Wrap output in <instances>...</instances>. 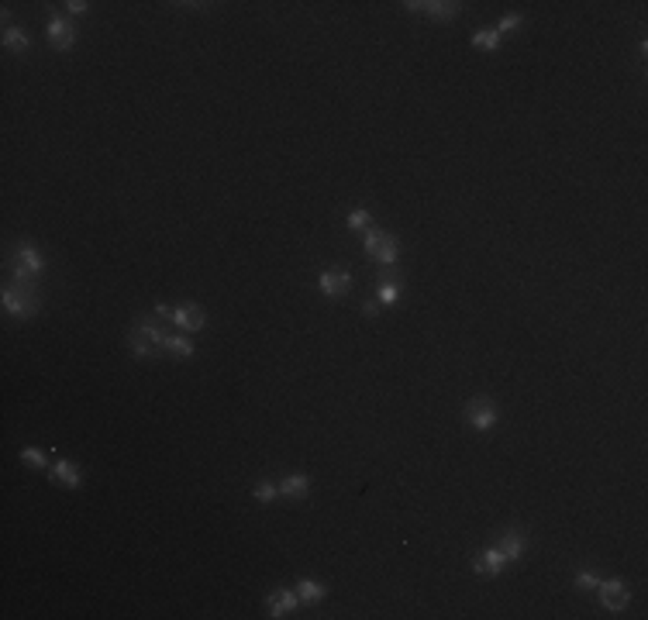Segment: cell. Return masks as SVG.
<instances>
[{"label": "cell", "instance_id": "6da1fadb", "mask_svg": "<svg viewBox=\"0 0 648 620\" xmlns=\"http://www.w3.org/2000/svg\"><path fill=\"white\" fill-rule=\"evenodd\" d=\"M42 269H45L42 252H38L31 241H21V245H18V252H14V283L31 286L38 276H42Z\"/></svg>", "mask_w": 648, "mask_h": 620}, {"label": "cell", "instance_id": "7a4b0ae2", "mask_svg": "<svg viewBox=\"0 0 648 620\" xmlns=\"http://www.w3.org/2000/svg\"><path fill=\"white\" fill-rule=\"evenodd\" d=\"M4 310L11 314V317H21V321H31L35 314H38V297H35V289L31 286H7L4 289Z\"/></svg>", "mask_w": 648, "mask_h": 620}, {"label": "cell", "instance_id": "3957f363", "mask_svg": "<svg viewBox=\"0 0 648 620\" xmlns=\"http://www.w3.org/2000/svg\"><path fill=\"white\" fill-rule=\"evenodd\" d=\"M45 35H49V42H52V49L55 52H69L73 45H76V38H79V31H76V25L69 21V18H49V25H45Z\"/></svg>", "mask_w": 648, "mask_h": 620}, {"label": "cell", "instance_id": "277c9868", "mask_svg": "<svg viewBox=\"0 0 648 620\" xmlns=\"http://www.w3.org/2000/svg\"><path fill=\"white\" fill-rule=\"evenodd\" d=\"M596 593H600V603H603L610 614H618V610H624V607L631 603V590H627L624 579H607V582L600 579Z\"/></svg>", "mask_w": 648, "mask_h": 620}, {"label": "cell", "instance_id": "5b68a950", "mask_svg": "<svg viewBox=\"0 0 648 620\" xmlns=\"http://www.w3.org/2000/svg\"><path fill=\"white\" fill-rule=\"evenodd\" d=\"M317 289H321L328 300H341V297L352 289V272H345V269H324V272L317 276Z\"/></svg>", "mask_w": 648, "mask_h": 620}, {"label": "cell", "instance_id": "8992f818", "mask_svg": "<svg viewBox=\"0 0 648 620\" xmlns=\"http://www.w3.org/2000/svg\"><path fill=\"white\" fill-rule=\"evenodd\" d=\"M466 420L476 431H493L496 427V407H493L487 396H476L466 403Z\"/></svg>", "mask_w": 648, "mask_h": 620}, {"label": "cell", "instance_id": "52a82bcc", "mask_svg": "<svg viewBox=\"0 0 648 620\" xmlns=\"http://www.w3.org/2000/svg\"><path fill=\"white\" fill-rule=\"evenodd\" d=\"M407 11H424L428 18H435V21H452L455 14H459V4L455 0H407L404 4Z\"/></svg>", "mask_w": 648, "mask_h": 620}, {"label": "cell", "instance_id": "ba28073f", "mask_svg": "<svg viewBox=\"0 0 648 620\" xmlns=\"http://www.w3.org/2000/svg\"><path fill=\"white\" fill-rule=\"evenodd\" d=\"M49 479L66 486V490H79L83 486V469L76 462H69V459H55V465L49 469Z\"/></svg>", "mask_w": 648, "mask_h": 620}, {"label": "cell", "instance_id": "9c48e42d", "mask_svg": "<svg viewBox=\"0 0 648 620\" xmlns=\"http://www.w3.org/2000/svg\"><path fill=\"white\" fill-rule=\"evenodd\" d=\"M496 548L504 551V558H507V562H521V558H524V551H528V534H524L521 527H507V531L500 534Z\"/></svg>", "mask_w": 648, "mask_h": 620}, {"label": "cell", "instance_id": "30bf717a", "mask_svg": "<svg viewBox=\"0 0 648 620\" xmlns=\"http://www.w3.org/2000/svg\"><path fill=\"white\" fill-rule=\"evenodd\" d=\"M504 566H511L507 558H504V551L493 544V548H483L476 558H472V568L479 572V575H490V579H496L500 572H504Z\"/></svg>", "mask_w": 648, "mask_h": 620}, {"label": "cell", "instance_id": "8fae6325", "mask_svg": "<svg viewBox=\"0 0 648 620\" xmlns=\"http://www.w3.org/2000/svg\"><path fill=\"white\" fill-rule=\"evenodd\" d=\"M173 324L183 328V331H200L208 324V314L200 304H183V307L173 310Z\"/></svg>", "mask_w": 648, "mask_h": 620}, {"label": "cell", "instance_id": "7c38bea8", "mask_svg": "<svg viewBox=\"0 0 648 620\" xmlns=\"http://www.w3.org/2000/svg\"><path fill=\"white\" fill-rule=\"evenodd\" d=\"M297 603H300L297 590H276V593L266 596V610H269V617L273 620H280V617H286L290 610H297Z\"/></svg>", "mask_w": 648, "mask_h": 620}, {"label": "cell", "instance_id": "4fadbf2b", "mask_svg": "<svg viewBox=\"0 0 648 620\" xmlns=\"http://www.w3.org/2000/svg\"><path fill=\"white\" fill-rule=\"evenodd\" d=\"M280 496L290 500V503H304L307 496H311V479L304 476V472H293V476H286L283 483H280Z\"/></svg>", "mask_w": 648, "mask_h": 620}, {"label": "cell", "instance_id": "5bb4252c", "mask_svg": "<svg viewBox=\"0 0 648 620\" xmlns=\"http://www.w3.org/2000/svg\"><path fill=\"white\" fill-rule=\"evenodd\" d=\"M131 335H142V338H149V341H152V345H159V348H162V341H166V338H169V331H166V328H162V324H159V317H142V321H138V324H135V328H131Z\"/></svg>", "mask_w": 648, "mask_h": 620}, {"label": "cell", "instance_id": "9a60e30c", "mask_svg": "<svg viewBox=\"0 0 648 620\" xmlns=\"http://www.w3.org/2000/svg\"><path fill=\"white\" fill-rule=\"evenodd\" d=\"M297 596H300L304 607H317V603L328 596V586L317 582V579H300V582H297Z\"/></svg>", "mask_w": 648, "mask_h": 620}, {"label": "cell", "instance_id": "2e32d148", "mask_svg": "<svg viewBox=\"0 0 648 620\" xmlns=\"http://www.w3.org/2000/svg\"><path fill=\"white\" fill-rule=\"evenodd\" d=\"M162 352L169 355V359H193V341L183 335H169L162 341Z\"/></svg>", "mask_w": 648, "mask_h": 620}, {"label": "cell", "instance_id": "e0dca14e", "mask_svg": "<svg viewBox=\"0 0 648 620\" xmlns=\"http://www.w3.org/2000/svg\"><path fill=\"white\" fill-rule=\"evenodd\" d=\"M128 348H131V355H135V359H159V355H162V348H159V345H152V341H149V338H142V335H128Z\"/></svg>", "mask_w": 648, "mask_h": 620}, {"label": "cell", "instance_id": "ac0fdd59", "mask_svg": "<svg viewBox=\"0 0 648 620\" xmlns=\"http://www.w3.org/2000/svg\"><path fill=\"white\" fill-rule=\"evenodd\" d=\"M28 45H31V38H28V31L25 28H4V49L7 52H18V55H21V52H28Z\"/></svg>", "mask_w": 648, "mask_h": 620}, {"label": "cell", "instance_id": "d6986e66", "mask_svg": "<svg viewBox=\"0 0 648 620\" xmlns=\"http://www.w3.org/2000/svg\"><path fill=\"white\" fill-rule=\"evenodd\" d=\"M397 256H400V245H397V238L393 234H383V241H380V252H376V265H397Z\"/></svg>", "mask_w": 648, "mask_h": 620}, {"label": "cell", "instance_id": "ffe728a7", "mask_svg": "<svg viewBox=\"0 0 648 620\" xmlns=\"http://www.w3.org/2000/svg\"><path fill=\"white\" fill-rule=\"evenodd\" d=\"M472 45H476V49H483V52H496L500 49V31H496V28H479V31H476V35H472Z\"/></svg>", "mask_w": 648, "mask_h": 620}, {"label": "cell", "instance_id": "44dd1931", "mask_svg": "<svg viewBox=\"0 0 648 620\" xmlns=\"http://www.w3.org/2000/svg\"><path fill=\"white\" fill-rule=\"evenodd\" d=\"M345 221H348V228H352V231H363V234L373 228V214L363 210V207H359V210H348V217H345Z\"/></svg>", "mask_w": 648, "mask_h": 620}, {"label": "cell", "instance_id": "7402d4cb", "mask_svg": "<svg viewBox=\"0 0 648 620\" xmlns=\"http://www.w3.org/2000/svg\"><path fill=\"white\" fill-rule=\"evenodd\" d=\"M383 228H380V224H373V228H369V231H365V238H363V248H365V256L369 258H376V252H380V241H383Z\"/></svg>", "mask_w": 648, "mask_h": 620}, {"label": "cell", "instance_id": "603a6c76", "mask_svg": "<svg viewBox=\"0 0 648 620\" xmlns=\"http://www.w3.org/2000/svg\"><path fill=\"white\" fill-rule=\"evenodd\" d=\"M21 462L31 469H49V455L42 448H21Z\"/></svg>", "mask_w": 648, "mask_h": 620}, {"label": "cell", "instance_id": "cb8c5ba5", "mask_svg": "<svg viewBox=\"0 0 648 620\" xmlns=\"http://www.w3.org/2000/svg\"><path fill=\"white\" fill-rule=\"evenodd\" d=\"M376 283L380 286H400V269H397V265H376Z\"/></svg>", "mask_w": 648, "mask_h": 620}, {"label": "cell", "instance_id": "d4e9b609", "mask_svg": "<svg viewBox=\"0 0 648 620\" xmlns=\"http://www.w3.org/2000/svg\"><path fill=\"white\" fill-rule=\"evenodd\" d=\"M572 586H576V590H583V593H593L596 586H600V575H593V572H576Z\"/></svg>", "mask_w": 648, "mask_h": 620}, {"label": "cell", "instance_id": "484cf974", "mask_svg": "<svg viewBox=\"0 0 648 620\" xmlns=\"http://www.w3.org/2000/svg\"><path fill=\"white\" fill-rule=\"evenodd\" d=\"M276 496H280V486H276V483H259V486H256V500H259V503H273Z\"/></svg>", "mask_w": 648, "mask_h": 620}, {"label": "cell", "instance_id": "4316f807", "mask_svg": "<svg viewBox=\"0 0 648 620\" xmlns=\"http://www.w3.org/2000/svg\"><path fill=\"white\" fill-rule=\"evenodd\" d=\"M521 25H524V18H521V14H507V18L500 21V28H496V31H500V38H504L507 31H521Z\"/></svg>", "mask_w": 648, "mask_h": 620}, {"label": "cell", "instance_id": "83f0119b", "mask_svg": "<svg viewBox=\"0 0 648 620\" xmlns=\"http://www.w3.org/2000/svg\"><path fill=\"white\" fill-rule=\"evenodd\" d=\"M397 297H400V286H380V304L383 307L397 304Z\"/></svg>", "mask_w": 648, "mask_h": 620}, {"label": "cell", "instance_id": "f1b7e54d", "mask_svg": "<svg viewBox=\"0 0 648 620\" xmlns=\"http://www.w3.org/2000/svg\"><path fill=\"white\" fill-rule=\"evenodd\" d=\"M66 11H69V14H86L90 4H86V0H66Z\"/></svg>", "mask_w": 648, "mask_h": 620}, {"label": "cell", "instance_id": "f546056e", "mask_svg": "<svg viewBox=\"0 0 648 620\" xmlns=\"http://www.w3.org/2000/svg\"><path fill=\"white\" fill-rule=\"evenodd\" d=\"M380 307H383V304L373 297V300H365V304H363V314H365V317H376V314H380Z\"/></svg>", "mask_w": 648, "mask_h": 620}, {"label": "cell", "instance_id": "4dcf8cb0", "mask_svg": "<svg viewBox=\"0 0 648 620\" xmlns=\"http://www.w3.org/2000/svg\"><path fill=\"white\" fill-rule=\"evenodd\" d=\"M173 310H176V307H166V304H159L156 317H159V321H173Z\"/></svg>", "mask_w": 648, "mask_h": 620}]
</instances>
